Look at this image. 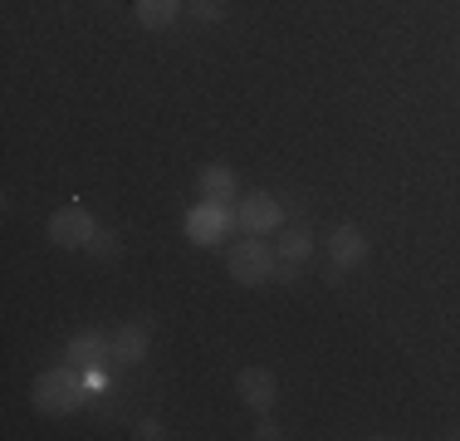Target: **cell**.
<instances>
[{
	"label": "cell",
	"mask_w": 460,
	"mask_h": 441,
	"mask_svg": "<svg viewBox=\"0 0 460 441\" xmlns=\"http://www.w3.org/2000/svg\"><path fill=\"white\" fill-rule=\"evenodd\" d=\"M30 397H35L40 412H74V407L89 397V382H84L79 373L64 363V368H45V373H40L35 392H30Z\"/></svg>",
	"instance_id": "1"
},
{
	"label": "cell",
	"mask_w": 460,
	"mask_h": 441,
	"mask_svg": "<svg viewBox=\"0 0 460 441\" xmlns=\"http://www.w3.org/2000/svg\"><path fill=\"white\" fill-rule=\"evenodd\" d=\"M226 270H230V280H235V284H265V280H275L279 256L260 236H245V240H235V246H230Z\"/></svg>",
	"instance_id": "2"
},
{
	"label": "cell",
	"mask_w": 460,
	"mask_h": 441,
	"mask_svg": "<svg viewBox=\"0 0 460 441\" xmlns=\"http://www.w3.org/2000/svg\"><path fill=\"white\" fill-rule=\"evenodd\" d=\"M93 230H98V220L84 212V206H59V212L49 216L45 236L54 240V246H64V250H89Z\"/></svg>",
	"instance_id": "3"
},
{
	"label": "cell",
	"mask_w": 460,
	"mask_h": 441,
	"mask_svg": "<svg viewBox=\"0 0 460 441\" xmlns=\"http://www.w3.org/2000/svg\"><path fill=\"white\" fill-rule=\"evenodd\" d=\"M230 226H235L230 202H206V196H201V206H191V212H186V236H191L196 246H216Z\"/></svg>",
	"instance_id": "4"
},
{
	"label": "cell",
	"mask_w": 460,
	"mask_h": 441,
	"mask_svg": "<svg viewBox=\"0 0 460 441\" xmlns=\"http://www.w3.org/2000/svg\"><path fill=\"white\" fill-rule=\"evenodd\" d=\"M235 392H240V402H245L250 412L265 417L270 407H275V397H279V382H275L270 368H240L235 373Z\"/></svg>",
	"instance_id": "5"
},
{
	"label": "cell",
	"mask_w": 460,
	"mask_h": 441,
	"mask_svg": "<svg viewBox=\"0 0 460 441\" xmlns=\"http://www.w3.org/2000/svg\"><path fill=\"white\" fill-rule=\"evenodd\" d=\"M235 226L240 230H250V236H270V230H279L284 226V206L275 202V196H245L240 202V212H235Z\"/></svg>",
	"instance_id": "6"
},
{
	"label": "cell",
	"mask_w": 460,
	"mask_h": 441,
	"mask_svg": "<svg viewBox=\"0 0 460 441\" xmlns=\"http://www.w3.org/2000/svg\"><path fill=\"white\" fill-rule=\"evenodd\" d=\"M147 348H152V324H123V328H113V338H108V358L123 363V368L142 363Z\"/></svg>",
	"instance_id": "7"
},
{
	"label": "cell",
	"mask_w": 460,
	"mask_h": 441,
	"mask_svg": "<svg viewBox=\"0 0 460 441\" xmlns=\"http://www.w3.org/2000/svg\"><path fill=\"white\" fill-rule=\"evenodd\" d=\"M328 260H333L338 270H353V265L367 260V236L353 226V220L333 226V236H328Z\"/></svg>",
	"instance_id": "8"
},
{
	"label": "cell",
	"mask_w": 460,
	"mask_h": 441,
	"mask_svg": "<svg viewBox=\"0 0 460 441\" xmlns=\"http://www.w3.org/2000/svg\"><path fill=\"white\" fill-rule=\"evenodd\" d=\"M186 10V0H133V15L142 30H167L177 25V15Z\"/></svg>",
	"instance_id": "9"
},
{
	"label": "cell",
	"mask_w": 460,
	"mask_h": 441,
	"mask_svg": "<svg viewBox=\"0 0 460 441\" xmlns=\"http://www.w3.org/2000/svg\"><path fill=\"white\" fill-rule=\"evenodd\" d=\"M196 192H201L206 202H230V196H235V172L221 167V162H211V167H201V176H196Z\"/></svg>",
	"instance_id": "10"
},
{
	"label": "cell",
	"mask_w": 460,
	"mask_h": 441,
	"mask_svg": "<svg viewBox=\"0 0 460 441\" xmlns=\"http://www.w3.org/2000/svg\"><path fill=\"white\" fill-rule=\"evenodd\" d=\"M275 256H279L284 265H304V260L314 256V236H309L304 226L284 230V236H279V246H275Z\"/></svg>",
	"instance_id": "11"
},
{
	"label": "cell",
	"mask_w": 460,
	"mask_h": 441,
	"mask_svg": "<svg viewBox=\"0 0 460 441\" xmlns=\"http://www.w3.org/2000/svg\"><path fill=\"white\" fill-rule=\"evenodd\" d=\"M108 353V338L98 334V328H89V334H74L69 338V363H98Z\"/></svg>",
	"instance_id": "12"
},
{
	"label": "cell",
	"mask_w": 460,
	"mask_h": 441,
	"mask_svg": "<svg viewBox=\"0 0 460 441\" xmlns=\"http://www.w3.org/2000/svg\"><path fill=\"white\" fill-rule=\"evenodd\" d=\"M186 15L201 25H221L226 20V0H186Z\"/></svg>",
	"instance_id": "13"
},
{
	"label": "cell",
	"mask_w": 460,
	"mask_h": 441,
	"mask_svg": "<svg viewBox=\"0 0 460 441\" xmlns=\"http://www.w3.org/2000/svg\"><path fill=\"white\" fill-rule=\"evenodd\" d=\"M118 236L113 230H93V240H89V256H98V260H108V256H118Z\"/></svg>",
	"instance_id": "14"
},
{
	"label": "cell",
	"mask_w": 460,
	"mask_h": 441,
	"mask_svg": "<svg viewBox=\"0 0 460 441\" xmlns=\"http://www.w3.org/2000/svg\"><path fill=\"white\" fill-rule=\"evenodd\" d=\"M137 441H162V436H172L167 432V427H162V422H137V432H133Z\"/></svg>",
	"instance_id": "15"
},
{
	"label": "cell",
	"mask_w": 460,
	"mask_h": 441,
	"mask_svg": "<svg viewBox=\"0 0 460 441\" xmlns=\"http://www.w3.org/2000/svg\"><path fill=\"white\" fill-rule=\"evenodd\" d=\"M284 436V427H275V422H270V412L265 417H260V427H255V441H279Z\"/></svg>",
	"instance_id": "16"
}]
</instances>
